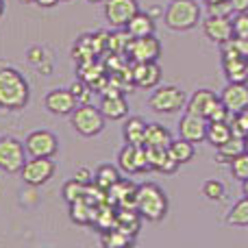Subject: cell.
<instances>
[{
    "mask_svg": "<svg viewBox=\"0 0 248 248\" xmlns=\"http://www.w3.org/2000/svg\"><path fill=\"white\" fill-rule=\"evenodd\" d=\"M31 100L29 81L20 70L0 63V109L20 111Z\"/></svg>",
    "mask_w": 248,
    "mask_h": 248,
    "instance_id": "6da1fadb",
    "label": "cell"
},
{
    "mask_svg": "<svg viewBox=\"0 0 248 248\" xmlns=\"http://www.w3.org/2000/svg\"><path fill=\"white\" fill-rule=\"evenodd\" d=\"M168 196L159 185L155 183H141L137 187V214L144 220H150V222H159L163 220V216L168 214Z\"/></svg>",
    "mask_w": 248,
    "mask_h": 248,
    "instance_id": "7a4b0ae2",
    "label": "cell"
},
{
    "mask_svg": "<svg viewBox=\"0 0 248 248\" xmlns=\"http://www.w3.org/2000/svg\"><path fill=\"white\" fill-rule=\"evenodd\" d=\"M163 22L172 31H189L201 22V4L196 0H170L163 11Z\"/></svg>",
    "mask_w": 248,
    "mask_h": 248,
    "instance_id": "3957f363",
    "label": "cell"
},
{
    "mask_svg": "<svg viewBox=\"0 0 248 248\" xmlns=\"http://www.w3.org/2000/svg\"><path fill=\"white\" fill-rule=\"evenodd\" d=\"M70 118H72L74 131L83 137H96L98 133H103L105 120H107L103 111L90 103H78V107L70 113Z\"/></svg>",
    "mask_w": 248,
    "mask_h": 248,
    "instance_id": "277c9868",
    "label": "cell"
},
{
    "mask_svg": "<svg viewBox=\"0 0 248 248\" xmlns=\"http://www.w3.org/2000/svg\"><path fill=\"white\" fill-rule=\"evenodd\" d=\"M187 105L185 92L176 85H161L155 87V92L148 98V107L157 113H176Z\"/></svg>",
    "mask_w": 248,
    "mask_h": 248,
    "instance_id": "5b68a950",
    "label": "cell"
},
{
    "mask_svg": "<svg viewBox=\"0 0 248 248\" xmlns=\"http://www.w3.org/2000/svg\"><path fill=\"white\" fill-rule=\"evenodd\" d=\"M26 146L24 141H20L17 137L4 135L0 137V170L9 172H20L22 166L26 163Z\"/></svg>",
    "mask_w": 248,
    "mask_h": 248,
    "instance_id": "8992f818",
    "label": "cell"
},
{
    "mask_svg": "<svg viewBox=\"0 0 248 248\" xmlns=\"http://www.w3.org/2000/svg\"><path fill=\"white\" fill-rule=\"evenodd\" d=\"M222 70L227 74L229 81L233 83H248V57L242 55L240 48L235 46V42L224 44L222 52Z\"/></svg>",
    "mask_w": 248,
    "mask_h": 248,
    "instance_id": "52a82bcc",
    "label": "cell"
},
{
    "mask_svg": "<svg viewBox=\"0 0 248 248\" xmlns=\"http://www.w3.org/2000/svg\"><path fill=\"white\" fill-rule=\"evenodd\" d=\"M22 181L29 187H39V185L48 183L55 174V161L52 157H31L20 170Z\"/></svg>",
    "mask_w": 248,
    "mask_h": 248,
    "instance_id": "ba28073f",
    "label": "cell"
},
{
    "mask_svg": "<svg viewBox=\"0 0 248 248\" xmlns=\"http://www.w3.org/2000/svg\"><path fill=\"white\" fill-rule=\"evenodd\" d=\"M140 13L137 0H105V20L113 29H124Z\"/></svg>",
    "mask_w": 248,
    "mask_h": 248,
    "instance_id": "9c48e42d",
    "label": "cell"
},
{
    "mask_svg": "<svg viewBox=\"0 0 248 248\" xmlns=\"http://www.w3.org/2000/svg\"><path fill=\"white\" fill-rule=\"evenodd\" d=\"M24 146H26L29 157H55L57 150H59V141H57V137L52 135L50 131H44V128L29 133Z\"/></svg>",
    "mask_w": 248,
    "mask_h": 248,
    "instance_id": "30bf717a",
    "label": "cell"
},
{
    "mask_svg": "<svg viewBox=\"0 0 248 248\" xmlns=\"http://www.w3.org/2000/svg\"><path fill=\"white\" fill-rule=\"evenodd\" d=\"M126 55H131V59L135 63L141 61H157L161 55V42L153 35H144V37H133L131 44L126 48Z\"/></svg>",
    "mask_w": 248,
    "mask_h": 248,
    "instance_id": "8fae6325",
    "label": "cell"
},
{
    "mask_svg": "<svg viewBox=\"0 0 248 248\" xmlns=\"http://www.w3.org/2000/svg\"><path fill=\"white\" fill-rule=\"evenodd\" d=\"M118 163L126 174H137V172L150 170L148 159H146V148L144 146H133L126 144L118 155Z\"/></svg>",
    "mask_w": 248,
    "mask_h": 248,
    "instance_id": "7c38bea8",
    "label": "cell"
},
{
    "mask_svg": "<svg viewBox=\"0 0 248 248\" xmlns=\"http://www.w3.org/2000/svg\"><path fill=\"white\" fill-rule=\"evenodd\" d=\"M44 107H46L50 113H55V116H70V113L78 107V100L74 98V94L70 92V87L68 90L57 87V90H52V92L46 94V98H44Z\"/></svg>",
    "mask_w": 248,
    "mask_h": 248,
    "instance_id": "4fadbf2b",
    "label": "cell"
},
{
    "mask_svg": "<svg viewBox=\"0 0 248 248\" xmlns=\"http://www.w3.org/2000/svg\"><path fill=\"white\" fill-rule=\"evenodd\" d=\"M202 31H205L207 39L214 44L224 46L227 42L233 39V20L231 17H220V16H209L202 22Z\"/></svg>",
    "mask_w": 248,
    "mask_h": 248,
    "instance_id": "5bb4252c",
    "label": "cell"
},
{
    "mask_svg": "<svg viewBox=\"0 0 248 248\" xmlns=\"http://www.w3.org/2000/svg\"><path fill=\"white\" fill-rule=\"evenodd\" d=\"M131 81L141 90H155L161 81V70H159L157 61H141V63L133 65Z\"/></svg>",
    "mask_w": 248,
    "mask_h": 248,
    "instance_id": "9a60e30c",
    "label": "cell"
},
{
    "mask_svg": "<svg viewBox=\"0 0 248 248\" xmlns=\"http://www.w3.org/2000/svg\"><path fill=\"white\" fill-rule=\"evenodd\" d=\"M220 100H222V105L233 113L242 111V109L248 107V85L246 83H233L229 81V85L222 90V94H220Z\"/></svg>",
    "mask_w": 248,
    "mask_h": 248,
    "instance_id": "2e32d148",
    "label": "cell"
},
{
    "mask_svg": "<svg viewBox=\"0 0 248 248\" xmlns=\"http://www.w3.org/2000/svg\"><path fill=\"white\" fill-rule=\"evenodd\" d=\"M207 122H209L207 118L185 111V116L181 118V122H179L181 137L187 141H194V144H196V141H202L205 140V133H207Z\"/></svg>",
    "mask_w": 248,
    "mask_h": 248,
    "instance_id": "e0dca14e",
    "label": "cell"
},
{
    "mask_svg": "<svg viewBox=\"0 0 248 248\" xmlns=\"http://www.w3.org/2000/svg\"><path fill=\"white\" fill-rule=\"evenodd\" d=\"M220 103V96L211 90H196L192 94V98L187 100L185 105V111L189 113H196V116H202V118H209L211 109Z\"/></svg>",
    "mask_w": 248,
    "mask_h": 248,
    "instance_id": "ac0fdd59",
    "label": "cell"
},
{
    "mask_svg": "<svg viewBox=\"0 0 248 248\" xmlns=\"http://www.w3.org/2000/svg\"><path fill=\"white\" fill-rule=\"evenodd\" d=\"M100 111L107 120H124L128 116V103L124 96H105L100 103Z\"/></svg>",
    "mask_w": 248,
    "mask_h": 248,
    "instance_id": "d6986e66",
    "label": "cell"
},
{
    "mask_svg": "<svg viewBox=\"0 0 248 248\" xmlns=\"http://www.w3.org/2000/svg\"><path fill=\"white\" fill-rule=\"evenodd\" d=\"M131 37H144V35H153L155 33V17L150 13H137L126 26H124Z\"/></svg>",
    "mask_w": 248,
    "mask_h": 248,
    "instance_id": "ffe728a7",
    "label": "cell"
},
{
    "mask_svg": "<svg viewBox=\"0 0 248 248\" xmlns=\"http://www.w3.org/2000/svg\"><path fill=\"white\" fill-rule=\"evenodd\" d=\"M170 144H172V135L166 126H161V124H148L146 126L144 146H148V148H170Z\"/></svg>",
    "mask_w": 248,
    "mask_h": 248,
    "instance_id": "44dd1931",
    "label": "cell"
},
{
    "mask_svg": "<svg viewBox=\"0 0 248 248\" xmlns=\"http://www.w3.org/2000/svg\"><path fill=\"white\" fill-rule=\"evenodd\" d=\"M233 137L231 133V124L229 122H207V133H205V140L209 141L211 146L220 148L224 141H229Z\"/></svg>",
    "mask_w": 248,
    "mask_h": 248,
    "instance_id": "7402d4cb",
    "label": "cell"
},
{
    "mask_svg": "<svg viewBox=\"0 0 248 248\" xmlns=\"http://www.w3.org/2000/svg\"><path fill=\"white\" fill-rule=\"evenodd\" d=\"M146 124L141 118H128L124 124V141L133 146H144L146 141Z\"/></svg>",
    "mask_w": 248,
    "mask_h": 248,
    "instance_id": "603a6c76",
    "label": "cell"
},
{
    "mask_svg": "<svg viewBox=\"0 0 248 248\" xmlns=\"http://www.w3.org/2000/svg\"><path fill=\"white\" fill-rule=\"evenodd\" d=\"M244 137H235L233 135L229 141H224L222 146L218 148V155H216V161L218 163H229L231 166V161L237 157V155L244 153Z\"/></svg>",
    "mask_w": 248,
    "mask_h": 248,
    "instance_id": "cb8c5ba5",
    "label": "cell"
},
{
    "mask_svg": "<svg viewBox=\"0 0 248 248\" xmlns=\"http://www.w3.org/2000/svg\"><path fill=\"white\" fill-rule=\"evenodd\" d=\"M113 227L124 231L126 235H135L137 231H140V214H137V209H122L120 214L116 216V222H113Z\"/></svg>",
    "mask_w": 248,
    "mask_h": 248,
    "instance_id": "d4e9b609",
    "label": "cell"
},
{
    "mask_svg": "<svg viewBox=\"0 0 248 248\" xmlns=\"http://www.w3.org/2000/svg\"><path fill=\"white\" fill-rule=\"evenodd\" d=\"M170 155L176 159V161L183 166V163H189L194 159V155H196V150H194V141H187V140H172L170 144Z\"/></svg>",
    "mask_w": 248,
    "mask_h": 248,
    "instance_id": "484cf974",
    "label": "cell"
},
{
    "mask_svg": "<svg viewBox=\"0 0 248 248\" xmlns=\"http://www.w3.org/2000/svg\"><path fill=\"white\" fill-rule=\"evenodd\" d=\"M94 183L98 185L100 189H111L120 183V172H118L113 166L105 163V166H100L98 172L94 174Z\"/></svg>",
    "mask_w": 248,
    "mask_h": 248,
    "instance_id": "4316f807",
    "label": "cell"
},
{
    "mask_svg": "<svg viewBox=\"0 0 248 248\" xmlns=\"http://www.w3.org/2000/svg\"><path fill=\"white\" fill-rule=\"evenodd\" d=\"M70 216H72V220L77 224H90L96 214L85 198H78V201L70 202Z\"/></svg>",
    "mask_w": 248,
    "mask_h": 248,
    "instance_id": "83f0119b",
    "label": "cell"
},
{
    "mask_svg": "<svg viewBox=\"0 0 248 248\" xmlns=\"http://www.w3.org/2000/svg\"><path fill=\"white\" fill-rule=\"evenodd\" d=\"M227 222L231 224V227H248V196L237 201L235 205L231 207V211H229V216H227Z\"/></svg>",
    "mask_w": 248,
    "mask_h": 248,
    "instance_id": "f1b7e54d",
    "label": "cell"
},
{
    "mask_svg": "<svg viewBox=\"0 0 248 248\" xmlns=\"http://www.w3.org/2000/svg\"><path fill=\"white\" fill-rule=\"evenodd\" d=\"M133 242L131 235H126L124 231H120V229L113 227L111 231H105L103 233V246L107 248H120V246H128Z\"/></svg>",
    "mask_w": 248,
    "mask_h": 248,
    "instance_id": "f546056e",
    "label": "cell"
},
{
    "mask_svg": "<svg viewBox=\"0 0 248 248\" xmlns=\"http://www.w3.org/2000/svg\"><path fill=\"white\" fill-rule=\"evenodd\" d=\"M85 189H87V185L78 183V181L72 176V179L61 187V194H63V198L68 202H74V201H78V198H85Z\"/></svg>",
    "mask_w": 248,
    "mask_h": 248,
    "instance_id": "4dcf8cb0",
    "label": "cell"
},
{
    "mask_svg": "<svg viewBox=\"0 0 248 248\" xmlns=\"http://www.w3.org/2000/svg\"><path fill=\"white\" fill-rule=\"evenodd\" d=\"M202 194H205L209 201H222L224 194H227V187H224L222 181L218 179H209L202 183Z\"/></svg>",
    "mask_w": 248,
    "mask_h": 248,
    "instance_id": "1f68e13d",
    "label": "cell"
},
{
    "mask_svg": "<svg viewBox=\"0 0 248 248\" xmlns=\"http://www.w3.org/2000/svg\"><path fill=\"white\" fill-rule=\"evenodd\" d=\"M131 35L124 31V33H111V35H107V46H109V50H113V52H126V48H128V44H131Z\"/></svg>",
    "mask_w": 248,
    "mask_h": 248,
    "instance_id": "d6a6232c",
    "label": "cell"
},
{
    "mask_svg": "<svg viewBox=\"0 0 248 248\" xmlns=\"http://www.w3.org/2000/svg\"><path fill=\"white\" fill-rule=\"evenodd\" d=\"M231 124V133L235 137H244L248 133V107L242 109V111L233 113V120L229 122Z\"/></svg>",
    "mask_w": 248,
    "mask_h": 248,
    "instance_id": "836d02e7",
    "label": "cell"
},
{
    "mask_svg": "<svg viewBox=\"0 0 248 248\" xmlns=\"http://www.w3.org/2000/svg\"><path fill=\"white\" fill-rule=\"evenodd\" d=\"M231 174L235 176L237 181H246L248 179V153L244 150L242 155H237L231 161Z\"/></svg>",
    "mask_w": 248,
    "mask_h": 248,
    "instance_id": "e575fe53",
    "label": "cell"
},
{
    "mask_svg": "<svg viewBox=\"0 0 248 248\" xmlns=\"http://www.w3.org/2000/svg\"><path fill=\"white\" fill-rule=\"evenodd\" d=\"M233 37L248 39V11L235 13V17H233Z\"/></svg>",
    "mask_w": 248,
    "mask_h": 248,
    "instance_id": "d590c367",
    "label": "cell"
},
{
    "mask_svg": "<svg viewBox=\"0 0 248 248\" xmlns=\"http://www.w3.org/2000/svg\"><path fill=\"white\" fill-rule=\"evenodd\" d=\"M207 13H209V16H220V17H231L235 11H233L231 0H220V2L207 4Z\"/></svg>",
    "mask_w": 248,
    "mask_h": 248,
    "instance_id": "8d00e7d4",
    "label": "cell"
},
{
    "mask_svg": "<svg viewBox=\"0 0 248 248\" xmlns=\"http://www.w3.org/2000/svg\"><path fill=\"white\" fill-rule=\"evenodd\" d=\"M70 92L74 94V98H77L78 103H90L92 92H90V87H87L85 81H74L72 85H70Z\"/></svg>",
    "mask_w": 248,
    "mask_h": 248,
    "instance_id": "74e56055",
    "label": "cell"
},
{
    "mask_svg": "<svg viewBox=\"0 0 248 248\" xmlns=\"http://www.w3.org/2000/svg\"><path fill=\"white\" fill-rule=\"evenodd\" d=\"M229 116H231V111H229V109L222 105V100H220V103L211 109V113H209L207 120H211V122H229Z\"/></svg>",
    "mask_w": 248,
    "mask_h": 248,
    "instance_id": "f35d334b",
    "label": "cell"
},
{
    "mask_svg": "<svg viewBox=\"0 0 248 248\" xmlns=\"http://www.w3.org/2000/svg\"><path fill=\"white\" fill-rule=\"evenodd\" d=\"M26 57H29V61L33 65H39L44 59H46V50H44V48H39V46H33V48H29Z\"/></svg>",
    "mask_w": 248,
    "mask_h": 248,
    "instance_id": "ab89813d",
    "label": "cell"
},
{
    "mask_svg": "<svg viewBox=\"0 0 248 248\" xmlns=\"http://www.w3.org/2000/svg\"><path fill=\"white\" fill-rule=\"evenodd\" d=\"M74 179H77L78 183H83V185H90L92 181H94V176H92V172L87 170V168H78V170L74 172Z\"/></svg>",
    "mask_w": 248,
    "mask_h": 248,
    "instance_id": "60d3db41",
    "label": "cell"
},
{
    "mask_svg": "<svg viewBox=\"0 0 248 248\" xmlns=\"http://www.w3.org/2000/svg\"><path fill=\"white\" fill-rule=\"evenodd\" d=\"M231 4H233V11L235 13L248 11V0H231Z\"/></svg>",
    "mask_w": 248,
    "mask_h": 248,
    "instance_id": "b9f144b4",
    "label": "cell"
},
{
    "mask_svg": "<svg viewBox=\"0 0 248 248\" xmlns=\"http://www.w3.org/2000/svg\"><path fill=\"white\" fill-rule=\"evenodd\" d=\"M59 2L61 0H35V4H39V7H55Z\"/></svg>",
    "mask_w": 248,
    "mask_h": 248,
    "instance_id": "7bdbcfd3",
    "label": "cell"
},
{
    "mask_svg": "<svg viewBox=\"0 0 248 248\" xmlns=\"http://www.w3.org/2000/svg\"><path fill=\"white\" fill-rule=\"evenodd\" d=\"M37 68L42 70V74H50V72H52V63H46V59H44L42 63L37 65Z\"/></svg>",
    "mask_w": 248,
    "mask_h": 248,
    "instance_id": "ee69618b",
    "label": "cell"
},
{
    "mask_svg": "<svg viewBox=\"0 0 248 248\" xmlns=\"http://www.w3.org/2000/svg\"><path fill=\"white\" fill-rule=\"evenodd\" d=\"M148 13H150L153 17H157V16H161V9H153V11H148Z\"/></svg>",
    "mask_w": 248,
    "mask_h": 248,
    "instance_id": "f6af8a7d",
    "label": "cell"
},
{
    "mask_svg": "<svg viewBox=\"0 0 248 248\" xmlns=\"http://www.w3.org/2000/svg\"><path fill=\"white\" fill-rule=\"evenodd\" d=\"M2 13H4V0H0V17H2Z\"/></svg>",
    "mask_w": 248,
    "mask_h": 248,
    "instance_id": "bcb514c9",
    "label": "cell"
},
{
    "mask_svg": "<svg viewBox=\"0 0 248 248\" xmlns=\"http://www.w3.org/2000/svg\"><path fill=\"white\" fill-rule=\"evenodd\" d=\"M244 148H246V153H248V133L244 135Z\"/></svg>",
    "mask_w": 248,
    "mask_h": 248,
    "instance_id": "7dc6e473",
    "label": "cell"
},
{
    "mask_svg": "<svg viewBox=\"0 0 248 248\" xmlns=\"http://www.w3.org/2000/svg\"><path fill=\"white\" fill-rule=\"evenodd\" d=\"M244 192H246V196H248V179L244 181Z\"/></svg>",
    "mask_w": 248,
    "mask_h": 248,
    "instance_id": "c3c4849f",
    "label": "cell"
},
{
    "mask_svg": "<svg viewBox=\"0 0 248 248\" xmlns=\"http://www.w3.org/2000/svg\"><path fill=\"white\" fill-rule=\"evenodd\" d=\"M87 2H92V4H98V2H105V0H87Z\"/></svg>",
    "mask_w": 248,
    "mask_h": 248,
    "instance_id": "681fc988",
    "label": "cell"
},
{
    "mask_svg": "<svg viewBox=\"0 0 248 248\" xmlns=\"http://www.w3.org/2000/svg\"><path fill=\"white\" fill-rule=\"evenodd\" d=\"M205 2H207V4H209V2H220V0H205Z\"/></svg>",
    "mask_w": 248,
    "mask_h": 248,
    "instance_id": "f907efd6",
    "label": "cell"
},
{
    "mask_svg": "<svg viewBox=\"0 0 248 248\" xmlns=\"http://www.w3.org/2000/svg\"><path fill=\"white\" fill-rule=\"evenodd\" d=\"M22 2H35V0H22Z\"/></svg>",
    "mask_w": 248,
    "mask_h": 248,
    "instance_id": "816d5d0a",
    "label": "cell"
},
{
    "mask_svg": "<svg viewBox=\"0 0 248 248\" xmlns=\"http://www.w3.org/2000/svg\"><path fill=\"white\" fill-rule=\"evenodd\" d=\"M61 2H70V0H61Z\"/></svg>",
    "mask_w": 248,
    "mask_h": 248,
    "instance_id": "f5cc1de1",
    "label": "cell"
}]
</instances>
